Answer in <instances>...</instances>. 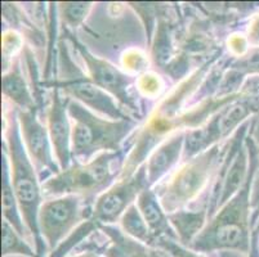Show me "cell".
<instances>
[{
  "instance_id": "cell-1",
  "label": "cell",
  "mask_w": 259,
  "mask_h": 257,
  "mask_svg": "<svg viewBox=\"0 0 259 257\" xmlns=\"http://www.w3.org/2000/svg\"><path fill=\"white\" fill-rule=\"evenodd\" d=\"M223 57L222 52L214 58L195 68L191 75L177 84L164 98L159 100L156 107L148 115L145 124L136 129L131 135V140L126 141L124 161L121 171L117 179L129 178L133 175L143 164H146L152 150L164 140L178 131L192 130V120L186 108L188 98H192L200 85L204 82L213 66Z\"/></svg>"
},
{
  "instance_id": "cell-2",
  "label": "cell",
  "mask_w": 259,
  "mask_h": 257,
  "mask_svg": "<svg viewBox=\"0 0 259 257\" xmlns=\"http://www.w3.org/2000/svg\"><path fill=\"white\" fill-rule=\"evenodd\" d=\"M245 141L250 155L248 179L239 192L227 203L223 204L210 220H208L204 229L188 246V248L205 256L215 253H237L239 256L249 257L251 252L253 225L250 198L254 176L259 165V152L251 131Z\"/></svg>"
},
{
  "instance_id": "cell-3",
  "label": "cell",
  "mask_w": 259,
  "mask_h": 257,
  "mask_svg": "<svg viewBox=\"0 0 259 257\" xmlns=\"http://www.w3.org/2000/svg\"><path fill=\"white\" fill-rule=\"evenodd\" d=\"M3 107L4 139L2 141V147L8 156L12 185L23 223L29 230L30 239L35 244V251L39 257H46V253H49L48 247L39 229V211L44 202L41 183L23 145L17 107L7 100H3Z\"/></svg>"
},
{
  "instance_id": "cell-4",
  "label": "cell",
  "mask_w": 259,
  "mask_h": 257,
  "mask_svg": "<svg viewBox=\"0 0 259 257\" xmlns=\"http://www.w3.org/2000/svg\"><path fill=\"white\" fill-rule=\"evenodd\" d=\"M72 160L87 164L105 152H121L126 138L137 129L134 119L111 120L100 116L81 103L69 99Z\"/></svg>"
},
{
  "instance_id": "cell-5",
  "label": "cell",
  "mask_w": 259,
  "mask_h": 257,
  "mask_svg": "<svg viewBox=\"0 0 259 257\" xmlns=\"http://www.w3.org/2000/svg\"><path fill=\"white\" fill-rule=\"evenodd\" d=\"M222 150L221 143L192 159L182 160V164L152 188L168 215L187 209L205 194L220 166Z\"/></svg>"
},
{
  "instance_id": "cell-6",
  "label": "cell",
  "mask_w": 259,
  "mask_h": 257,
  "mask_svg": "<svg viewBox=\"0 0 259 257\" xmlns=\"http://www.w3.org/2000/svg\"><path fill=\"white\" fill-rule=\"evenodd\" d=\"M259 116V76L245 80L232 102L211 116L202 126L186 133L182 160L192 159L234 135L242 124Z\"/></svg>"
},
{
  "instance_id": "cell-7",
  "label": "cell",
  "mask_w": 259,
  "mask_h": 257,
  "mask_svg": "<svg viewBox=\"0 0 259 257\" xmlns=\"http://www.w3.org/2000/svg\"><path fill=\"white\" fill-rule=\"evenodd\" d=\"M122 152L101 153L87 164L72 161L69 169L41 184L43 195L46 198L77 195L88 203H94L119 178L120 170H115L114 164L117 160L124 161Z\"/></svg>"
},
{
  "instance_id": "cell-8",
  "label": "cell",
  "mask_w": 259,
  "mask_h": 257,
  "mask_svg": "<svg viewBox=\"0 0 259 257\" xmlns=\"http://www.w3.org/2000/svg\"><path fill=\"white\" fill-rule=\"evenodd\" d=\"M67 46H69L67 42L60 40L58 57H60L61 62L63 63V66L61 67V70L63 71V77H57L51 81H46L44 86L60 89V91L66 98L81 103L100 116L111 120L134 119L119 105V102L114 96L93 84L83 71L75 65V62L70 57Z\"/></svg>"
},
{
  "instance_id": "cell-9",
  "label": "cell",
  "mask_w": 259,
  "mask_h": 257,
  "mask_svg": "<svg viewBox=\"0 0 259 257\" xmlns=\"http://www.w3.org/2000/svg\"><path fill=\"white\" fill-rule=\"evenodd\" d=\"M63 35L66 39L71 41V46H74V49L84 62L87 76L89 77V80L97 85L98 88L114 96L119 102V105L131 116H133L138 121L142 120L141 119L142 108L138 103L137 96L133 94V85H136L137 79H134L132 75L126 74V72H122L114 63L108 62V61L92 53L83 42L77 40L74 32L67 28L63 30Z\"/></svg>"
},
{
  "instance_id": "cell-10",
  "label": "cell",
  "mask_w": 259,
  "mask_h": 257,
  "mask_svg": "<svg viewBox=\"0 0 259 257\" xmlns=\"http://www.w3.org/2000/svg\"><path fill=\"white\" fill-rule=\"evenodd\" d=\"M93 204L77 195L48 198L43 202L39 211V229L49 253L92 218Z\"/></svg>"
},
{
  "instance_id": "cell-11",
  "label": "cell",
  "mask_w": 259,
  "mask_h": 257,
  "mask_svg": "<svg viewBox=\"0 0 259 257\" xmlns=\"http://www.w3.org/2000/svg\"><path fill=\"white\" fill-rule=\"evenodd\" d=\"M147 188H151V185L148 183L146 164H143L129 178L117 179L94 201L91 220L98 226L115 225Z\"/></svg>"
},
{
  "instance_id": "cell-12",
  "label": "cell",
  "mask_w": 259,
  "mask_h": 257,
  "mask_svg": "<svg viewBox=\"0 0 259 257\" xmlns=\"http://www.w3.org/2000/svg\"><path fill=\"white\" fill-rule=\"evenodd\" d=\"M17 116L23 145L34 165L40 183L43 184L61 171L57 161H54L48 127L40 120L39 110L22 111L17 108Z\"/></svg>"
},
{
  "instance_id": "cell-13",
  "label": "cell",
  "mask_w": 259,
  "mask_h": 257,
  "mask_svg": "<svg viewBox=\"0 0 259 257\" xmlns=\"http://www.w3.org/2000/svg\"><path fill=\"white\" fill-rule=\"evenodd\" d=\"M92 248L103 257H171L161 248L129 237L116 225H102L76 249Z\"/></svg>"
},
{
  "instance_id": "cell-14",
  "label": "cell",
  "mask_w": 259,
  "mask_h": 257,
  "mask_svg": "<svg viewBox=\"0 0 259 257\" xmlns=\"http://www.w3.org/2000/svg\"><path fill=\"white\" fill-rule=\"evenodd\" d=\"M52 89L53 90L49 98V105L46 108V121L56 161L61 171H65L74 161L71 152L72 127L67 111L69 98H66L60 89Z\"/></svg>"
},
{
  "instance_id": "cell-15",
  "label": "cell",
  "mask_w": 259,
  "mask_h": 257,
  "mask_svg": "<svg viewBox=\"0 0 259 257\" xmlns=\"http://www.w3.org/2000/svg\"><path fill=\"white\" fill-rule=\"evenodd\" d=\"M186 133L187 131L183 130L173 134L151 152L146 161L148 183L151 188L166 178L178 166V162L183 157Z\"/></svg>"
},
{
  "instance_id": "cell-16",
  "label": "cell",
  "mask_w": 259,
  "mask_h": 257,
  "mask_svg": "<svg viewBox=\"0 0 259 257\" xmlns=\"http://www.w3.org/2000/svg\"><path fill=\"white\" fill-rule=\"evenodd\" d=\"M209 209V189L194 204L187 209L169 214L168 219L173 229L176 230L178 242L188 247L190 243L200 234L208 223Z\"/></svg>"
},
{
  "instance_id": "cell-17",
  "label": "cell",
  "mask_w": 259,
  "mask_h": 257,
  "mask_svg": "<svg viewBox=\"0 0 259 257\" xmlns=\"http://www.w3.org/2000/svg\"><path fill=\"white\" fill-rule=\"evenodd\" d=\"M2 93H3L4 100L17 107L18 110H39L35 103L31 88L23 75L22 58L20 56L16 57L9 70L3 74Z\"/></svg>"
},
{
  "instance_id": "cell-18",
  "label": "cell",
  "mask_w": 259,
  "mask_h": 257,
  "mask_svg": "<svg viewBox=\"0 0 259 257\" xmlns=\"http://www.w3.org/2000/svg\"><path fill=\"white\" fill-rule=\"evenodd\" d=\"M137 207L140 209L146 224L151 230L155 239L157 238H169V239L178 240L176 230L170 225L168 219V214L160 204L159 198L152 188H147L143 190L137 198ZM155 242V240H154Z\"/></svg>"
},
{
  "instance_id": "cell-19",
  "label": "cell",
  "mask_w": 259,
  "mask_h": 257,
  "mask_svg": "<svg viewBox=\"0 0 259 257\" xmlns=\"http://www.w3.org/2000/svg\"><path fill=\"white\" fill-rule=\"evenodd\" d=\"M2 209H3V220H7L22 237H29V230L23 223L21 210L16 198L13 185L11 180V170L7 152H2Z\"/></svg>"
},
{
  "instance_id": "cell-20",
  "label": "cell",
  "mask_w": 259,
  "mask_h": 257,
  "mask_svg": "<svg viewBox=\"0 0 259 257\" xmlns=\"http://www.w3.org/2000/svg\"><path fill=\"white\" fill-rule=\"evenodd\" d=\"M119 223L120 229L125 233L126 235L140 240V242H143V243L148 244V246H152L155 237L152 235L147 224H146L140 209L137 207V203L132 204L124 212V215L121 216Z\"/></svg>"
},
{
  "instance_id": "cell-21",
  "label": "cell",
  "mask_w": 259,
  "mask_h": 257,
  "mask_svg": "<svg viewBox=\"0 0 259 257\" xmlns=\"http://www.w3.org/2000/svg\"><path fill=\"white\" fill-rule=\"evenodd\" d=\"M2 254L3 257H39L29 242H26L25 237H22L7 220L2 223Z\"/></svg>"
},
{
  "instance_id": "cell-22",
  "label": "cell",
  "mask_w": 259,
  "mask_h": 257,
  "mask_svg": "<svg viewBox=\"0 0 259 257\" xmlns=\"http://www.w3.org/2000/svg\"><path fill=\"white\" fill-rule=\"evenodd\" d=\"M58 16L62 20V25L65 28L71 32H76L88 20L89 14L93 9L94 3L89 2H65V3H57Z\"/></svg>"
},
{
  "instance_id": "cell-23",
  "label": "cell",
  "mask_w": 259,
  "mask_h": 257,
  "mask_svg": "<svg viewBox=\"0 0 259 257\" xmlns=\"http://www.w3.org/2000/svg\"><path fill=\"white\" fill-rule=\"evenodd\" d=\"M226 68L236 71L242 77L259 76V46H250L249 50L241 57H227Z\"/></svg>"
},
{
  "instance_id": "cell-24",
  "label": "cell",
  "mask_w": 259,
  "mask_h": 257,
  "mask_svg": "<svg viewBox=\"0 0 259 257\" xmlns=\"http://www.w3.org/2000/svg\"><path fill=\"white\" fill-rule=\"evenodd\" d=\"M251 135L258 145L259 152V116L254 117L253 126H251ZM251 225H253V233L259 234V165L256 169L255 176H254L253 188H251Z\"/></svg>"
},
{
  "instance_id": "cell-25",
  "label": "cell",
  "mask_w": 259,
  "mask_h": 257,
  "mask_svg": "<svg viewBox=\"0 0 259 257\" xmlns=\"http://www.w3.org/2000/svg\"><path fill=\"white\" fill-rule=\"evenodd\" d=\"M3 74L11 67L12 62L17 56V50L22 46V39L13 30H6L3 32Z\"/></svg>"
},
{
  "instance_id": "cell-26",
  "label": "cell",
  "mask_w": 259,
  "mask_h": 257,
  "mask_svg": "<svg viewBox=\"0 0 259 257\" xmlns=\"http://www.w3.org/2000/svg\"><path fill=\"white\" fill-rule=\"evenodd\" d=\"M152 247L164 249L171 257H206L205 254L199 253V252L194 251V249L183 246L178 240L169 239V238H157L152 243Z\"/></svg>"
},
{
  "instance_id": "cell-27",
  "label": "cell",
  "mask_w": 259,
  "mask_h": 257,
  "mask_svg": "<svg viewBox=\"0 0 259 257\" xmlns=\"http://www.w3.org/2000/svg\"><path fill=\"white\" fill-rule=\"evenodd\" d=\"M136 89H138L147 98L155 99L159 96L160 90L162 89V84L159 76L145 72L136 81Z\"/></svg>"
},
{
  "instance_id": "cell-28",
  "label": "cell",
  "mask_w": 259,
  "mask_h": 257,
  "mask_svg": "<svg viewBox=\"0 0 259 257\" xmlns=\"http://www.w3.org/2000/svg\"><path fill=\"white\" fill-rule=\"evenodd\" d=\"M121 65L128 72H141L146 70L148 61L141 49H128L121 56Z\"/></svg>"
},
{
  "instance_id": "cell-29",
  "label": "cell",
  "mask_w": 259,
  "mask_h": 257,
  "mask_svg": "<svg viewBox=\"0 0 259 257\" xmlns=\"http://www.w3.org/2000/svg\"><path fill=\"white\" fill-rule=\"evenodd\" d=\"M246 39L250 46H259V12L254 13L249 20Z\"/></svg>"
},
{
  "instance_id": "cell-30",
  "label": "cell",
  "mask_w": 259,
  "mask_h": 257,
  "mask_svg": "<svg viewBox=\"0 0 259 257\" xmlns=\"http://www.w3.org/2000/svg\"><path fill=\"white\" fill-rule=\"evenodd\" d=\"M67 257H103L100 252L92 248H80L77 249L76 253L69 254Z\"/></svg>"
},
{
  "instance_id": "cell-31",
  "label": "cell",
  "mask_w": 259,
  "mask_h": 257,
  "mask_svg": "<svg viewBox=\"0 0 259 257\" xmlns=\"http://www.w3.org/2000/svg\"><path fill=\"white\" fill-rule=\"evenodd\" d=\"M249 257H259V235L253 233V247Z\"/></svg>"
}]
</instances>
